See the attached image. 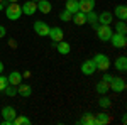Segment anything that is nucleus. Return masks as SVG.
I'll return each mask as SVG.
<instances>
[{"instance_id": "nucleus-23", "label": "nucleus", "mask_w": 127, "mask_h": 125, "mask_svg": "<svg viewBox=\"0 0 127 125\" xmlns=\"http://www.w3.org/2000/svg\"><path fill=\"white\" fill-rule=\"evenodd\" d=\"M95 120H97V125L108 124V122H110V117H108L107 113H98V115L95 117Z\"/></svg>"}, {"instance_id": "nucleus-28", "label": "nucleus", "mask_w": 127, "mask_h": 125, "mask_svg": "<svg viewBox=\"0 0 127 125\" xmlns=\"http://www.w3.org/2000/svg\"><path fill=\"white\" fill-rule=\"evenodd\" d=\"M71 12H68V10H63L61 14H59V19L63 20V22H68V20H71Z\"/></svg>"}, {"instance_id": "nucleus-8", "label": "nucleus", "mask_w": 127, "mask_h": 125, "mask_svg": "<svg viewBox=\"0 0 127 125\" xmlns=\"http://www.w3.org/2000/svg\"><path fill=\"white\" fill-rule=\"evenodd\" d=\"M48 36L51 41H54V42H59V41H63V36H64V32L61 27H49V32Z\"/></svg>"}, {"instance_id": "nucleus-19", "label": "nucleus", "mask_w": 127, "mask_h": 125, "mask_svg": "<svg viewBox=\"0 0 127 125\" xmlns=\"http://www.w3.org/2000/svg\"><path fill=\"white\" fill-rule=\"evenodd\" d=\"M64 10H68V12H71V14L78 12V10H80L78 0H66V5H64Z\"/></svg>"}, {"instance_id": "nucleus-20", "label": "nucleus", "mask_w": 127, "mask_h": 125, "mask_svg": "<svg viewBox=\"0 0 127 125\" xmlns=\"http://www.w3.org/2000/svg\"><path fill=\"white\" fill-rule=\"evenodd\" d=\"M114 14L117 15V19L126 20V19H127V7H126V5H117V7H115V12H114Z\"/></svg>"}, {"instance_id": "nucleus-27", "label": "nucleus", "mask_w": 127, "mask_h": 125, "mask_svg": "<svg viewBox=\"0 0 127 125\" xmlns=\"http://www.w3.org/2000/svg\"><path fill=\"white\" fill-rule=\"evenodd\" d=\"M98 105H100V108H108V106L112 105V101H110V98H107V96H102L98 100Z\"/></svg>"}, {"instance_id": "nucleus-14", "label": "nucleus", "mask_w": 127, "mask_h": 125, "mask_svg": "<svg viewBox=\"0 0 127 125\" xmlns=\"http://www.w3.org/2000/svg\"><path fill=\"white\" fill-rule=\"evenodd\" d=\"M114 66H115L117 71L126 73V71H127V58H126V56H119V58L115 59V63H114Z\"/></svg>"}, {"instance_id": "nucleus-10", "label": "nucleus", "mask_w": 127, "mask_h": 125, "mask_svg": "<svg viewBox=\"0 0 127 125\" xmlns=\"http://www.w3.org/2000/svg\"><path fill=\"white\" fill-rule=\"evenodd\" d=\"M112 20H114V15H112V12H107V10L102 12L100 15H97V22L102 24V25H110Z\"/></svg>"}, {"instance_id": "nucleus-11", "label": "nucleus", "mask_w": 127, "mask_h": 125, "mask_svg": "<svg viewBox=\"0 0 127 125\" xmlns=\"http://www.w3.org/2000/svg\"><path fill=\"white\" fill-rule=\"evenodd\" d=\"M15 115H17V112H15L14 106H3V108H2V117H3V120H10V122L14 124Z\"/></svg>"}, {"instance_id": "nucleus-7", "label": "nucleus", "mask_w": 127, "mask_h": 125, "mask_svg": "<svg viewBox=\"0 0 127 125\" xmlns=\"http://www.w3.org/2000/svg\"><path fill=\"white\" fill-rule=\"evenodd\" d=\"M110 90H112L114 93H122V91L126 90V81H124L122 78H114L112 83H110Z\"/></svg>"}, {"instance_id": "nucleus-3", "label": "nucleus", "mask_w": 127, "mask_h": 125, "mask_svg": "<svg viewBox=\"0 0 127 125\" xmlns=\"http://www.w3.org/2000/svg\"><path fill=\"white\" fill-rule=\"evenodd\" d=\"M92 61L95 63L97 69H100V71H107L108 68H110V59L105 54H95V58L92 59Z\"/></svg>"}, {"instance_id": "nucleus-2", "label": "nucleus", "mask_w": 127, "mask_h": 125, "mask_svg": "<svg viewBox=\"0 0 127 125\" xmlns=\"http://www.w3.org/2000/svg\"><path fill=\"white\" fill-rule=\"evenodd\" d=\"M95 30H97V37L100 39L102 42L110 41L112 34H114V30H112V27H110V25H102V24H98L97 27H95Z\"/></svg>"}, {"instance_id": "nucleus-25", "label": "nucleus", "mask_w": 127, "mask_h": 125, "mask_svg": "<svg viewBox=\"0 0 127 125\" xmlns=\"http://www.w3.org/2000/svg\"><path fill=\"white\" fill-rule=\"evenodd\" d=\"M115 32H119V34H126V32H127L126 20H120V22H117V25H115Z\"/></svg>"}, {"instance_id": "nucleus-1", "label": "nucleus", "mask_w": 127, "mask_h": 125, "mask_svg": "<svg viewBox=\"0 0 127 125\" xmlns=\"http://www.w3.org/2000/svg\"><path fill=\"white\" fill-rule=\"evenodd\" d=\"M5 15H7V19L9 20H19L20 15H22V7H20L19 3L15 2V3H7L5 5Z\"/></svg>"}, {"instance_id": "nucleus-35", "label": "nucleus", "mask_w": 127, "mask_h": 125, "mask_svg": "<svg viewBox=\"0 0 127 125\" xmlns=\"http://www.w3.org/2000/svg\"><path fill=\"white\" fill-rule=\"evenodd\" d=\"M2 71H3V63L0 61V73H2Z\"/></svg>"}, {"instance_id": "nucleus-31", "label": "nucleus", "mask_w": 127, "mask_h": 125, "mask_svg": "<svg viewBox=\"0 0 127 125\" xmlns=\"http://www.w3.org/2000/svg\"><path fill=\"white\" fill-rule=\"evenodd\" d=\"M112 79H114L112 75H103V79H102V81H105L107 85H110V83H112Z\"/></svg>"}, {"instance_id": "nucleus-13", "label": "nucleus", "mask_w": 127, "mask_h": 125, "mask_svg": "<svg viewBox=\"0 0 127 125\" xmlns=\"http://www.w3.org/2000/svg\"><path fill=\"white\" fill-rule=\"evenodd\" d=\"M7 81H9V85H12V86L20 85V83H22V73H19V71H12L9 76H7Z\"/></svg>"}, {"instance_id": "nucleus-12", "label": "nucleus", "mask_w": 127, "mask_h": 125, "mask_svg": "<svg viewBox=\"0 0 127 125\" xmlns=\"http://www.w3.org/2000/svg\"><path fill=\"white\" fill-rule=\"evenodd\" d=\"M78 5H80V12L87 14V12L95 9V0H78Z\"/></svg>"}, {"instance_id": "nucleus-24", "label": "nucleus", "mask_w": 127, "mask_h": 125, "mask_svg": "<svg viewBox=\"0 0 127 125\" xmlns=\"http://www.w3.org/2000/svg\"><path fill=\"white\" fill-rule=\"evenodd\" d=\"M108 90H110V85H107L105 81H100V83L97 85V91L100 93V95H105Z\"/></svg>"}, {"instance_id": "nucleus-18", "label": "nucleus", "mask_w": 127, "mask_h": 125, "mask_svg": "<svg viewBox=\"0 0 127 125\" xmlns=\"http://www.w3.org/2000/svg\"><path fill=\"white\" fill-rule=\"evenodd\" d=\"M71 20L76 24V25H83V24H87V17H85V14L83 12H75L73 15H71Z\"/></svg>"}, {"instance_id": "nucleus-30", "label": "nucleus", "mask_w": 127, "mask_h": 125, "mask_svg": "<svg viewBox=\"0 0 127 125\" xmlns=\"http://www.w3.org/2000/svg\"><path fill=\"white\" fill-rule=\"evenodd\" d=\"M9 86V81H7V76H2L0 75V91H3L5 88Z\"/></svg>"}, {"instance_id": "nucleus-26", "label": "nucleus", "mask_w": 127, "mask_h": 125, "mask_svg": "<svg viewBox=\"0 0 127 125\" xmlns=\"http://www.w3.org/2000/svg\"><path fill=\"white\" fill-rule=\"evenodd\" d=\"M85 17H87V22H90V24H98V22H97V14H95L93 10L87 12V14H85Z\"/></svg>"}, {"instance_id": "nucleus-6", "label": "nucleus", "mask_w": 127, "mask_h": 125, "mask_svg": "<svg viewBox=\"0 0 127 125\" xmlns=\"http://www.w3.org/2000/svg\"><path fill=\"white\" fill-rule=\"evenodd\" d=\"M95 71H97V66H95V63H93L92 59L83 61V64H81V73H83L85 76H92Z\"/></svg>"}, {"instance_id": "nucleus-5", "label": "nucleus", "mask_w": 127, "mask_h": 125, "mask_svg": "<svg viewBox=\"0 0 127 125\" xmlns=\"http://www.w3.org/2000/svg\"><path fill=\"white\" fill-rule=\"evenodd\" d=\"M34 32L37 36H41V37H44V36H48V32H49V25L44 20H36L34 22Z\"/></svg>"}, {"instance_id": "nucleus-37", "label": "nucleus", "mask_w": 127, "mask_h": 125, "mask_svg": "<svg viewBox=\"0 0 127 125\" xmlns=\"http://www.w3.org/2000/svg\"><path fill=\"white\" fill-rule=\"evenodd\" d=\"M32 2H36V3H37V2H39V0H32Z\"/></svg>"}, {"instance_id": "nucleus-33", "label": "nucleus", "mask_w": 127, "mask_h": 125, "mask_svg": "<svg viewBox=\"0 0 127 125\" xmlns=\"http://www.w3.org/2000/svg\"><path fill=\"white\" fill-rule=\"evenodd\" d=\"M2 125H14L10 120H2Z\"/></svg>"}, {"instance_id": "nucleus-21", "label": "nucleus", "mask_w": 127, "mask_h": 125, "mask_svg": "<svg viewBox=\"0 0 127 125\" xmlns=\"http://www.w3.org/2000/svg\"><path fill=\"white\" fill-rule=\"evenodd\" d=\"M14 125H31V118H27V117L24 115H15V118H14Z\"/></svg>"}, {"instance_id": "nucleus-29", "label": "nucleus", "mask_w": 127, "mask_h": 125, "mask_svg": "<svg viewBox=\"0 0 127 125\" xmlns=\"http://www.w3.org/2000/svg\"><path fill=\"white\" fill-rule=\"evenodd\" d=\"M3 91H5V93H7L9 96H15V95H17V88L12 86V85H10V86H7L5 90H3Z\"/></svg>"}, {"instance_id": "nucleus-34", "label": "nucleus", "mask_w": 127, "mask_h": 125, "mask_svg": "<svg viewBox=\"0 0 127 125\" xmlns=\"http://www.w3.org/2000/svg\"><path fill=\"white\" fill-rule=\"evenodd\" d=\"M22 76H26V78H29V76H31V73H29V71H24V73H22Z\"/></svg>"}, {"instance_id": "nucleus-9", "label": "nucleus", "mask_w": 127, "mask_h": 125, "mask_svg": "<svg viewBox=\"0 0 127 125\" xmlns=\"http://www.w3.org/2000/svg\"><path fill=\"white\" fill-rule=\"evenodd\" d=\"M20 7H22V14H26V15H34L36 10H37V3L32 2V0H27V2L22 3Z\"/></svg>"}, {"instance_id": "nucleus-17", "label": "nucleus", "mask_w": 127, "mask_h": 125, "mask_svg": "<svg viewBox=\"0 0 127 125\" xmlns=\"http://www.w3.org/2000/svg\"><path fill=\"white\" fill-rule=\"evenodd\" d=\"M51 9H53V5H51L49 0H39V2H37V10L42 12V14H49Z\"/></svg>"}, {"instance_id": "nucleus-4", "label": "nucleus", "mask_w": 127, "mask_h": 125, "mask_svg": "<svg viewBox=\"0 0 127 125\" xmlns=\"http://www.w3.org/2000/svg\"><path fill=\"white\" fill-rule=\"evenodd\" d=\"M110 42H112V46L117 49H124L127 46V37L126 34H119V32H114L112 34V37H110Z\"/></svg>"}, {"instance_id": "nucleus-38", "label": "nucleus", "mask_w": 127, "mask_h": 125, "mask_svg": "<svg viewBox=\"0 0 127 125\" xmlns=\"http://www.w3.org/2000/svg\"><path fill=\"white\" fill-rule=\"evenodd\" d=\"M0 2H2V0H0Z\"/></svg>"}, {"instance_id": "nucleus-16", "label": "nucleus", "mask_w": 127, "mask_h": 125, "mask_svg": "<svg viewBox=\"0 0 127 125\" xmlns=\"http://www.w3.org/2000/svg\"><path fill=\"white\" fill-rule=\"evenodd\" d=\"M56 49H58L59 54H69V52H71V46H69L66 41H59V42H56Z\"/></svg>"}, {"instance_id": "nucleus-32", "label": "nucleus", "mask_w": 127, "mask_h": 125, "mask_svg": "<svg viewBox=\"0 0 127 125\" xmlns=\"http://www.w3.org/2000/svg\"><path fill=\"white\" fill-rule=\"evenodd\" d=\"M5 34H7V29H5L3 25H0V39L5 37Z\"/></svg>"}, {"instance_id": "nucleus-36", "label": "nucleus", "mask_w": 127, "mask_h": 125, "mask_svg": "<svg viewBox=\"0 0 127 125\" xmlns=\"http://www.w3.org/2000/svg\"><path fill=\"white\" fill-rule=\"evenodd\" d=\"M9 3H15V2H19V0H7Z\"/></svg>"}, {"instance_id": "nucleus-22", "label": "nucleus", "mask_w": 127, "mask_h": 125, "mask_svg": "<svg viewBox=\"0 0 127 125\" xmlns=\"http://www.w3.org/2000/svg\"><path fill=\"white\" fill-rule=\"evenodd\" d=\"M80 124H87V125H97V120H95V117L87 113V115L83 117L81 120H80Z\"/></svg>"}, {"instance_id": "nucleus-15", "label": "nucleus", "mask_w": 127, "mask_h": 125, "mask_svg": "<svg viewBox=\"0 0 127 125\" xmlns=\"http://www.w3.org/2000/svg\"><path fill=\"white\" fill-rule=\"evenodd\" d=\"M17 93H19L20 96H24V98H29L31 95H32V88L29 86V85H17Z\"/></svg>"}]
</instances>
